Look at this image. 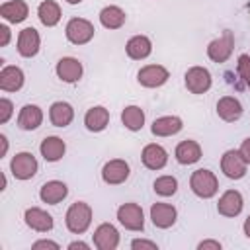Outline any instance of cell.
I'll return each mask as SVG.
<instances>
[{"label":"cell","mask_w":250,"mask_h":250,"mask_svg":"<svg viewBox=\"0 0 250 250\" xmlns=\"http://www.w3.org/2000/svg\"><path fill=\"white\" fill-rule=\"evenodd\" d=\"M64 223H66V229L74 234H82L90 223H92V209L88 203L84 201H76L68 207L66 211V217H64Z\"/></svg>","instance_id":"obj_1"},{"label":"cell","mask_w":250,"mask_h":250,"mask_svg":"<svg viewBox=\"0 0 250 250\" xmlns=\"http://www.w3.org/2000/svg\"><path fill=\"white\" fill-rule=\"evenodd\" d=\"M189 186H191V191L197 197H203V199L213 197L217 193V189H219V182H217L215 174L211 170H205V168H199V170H195L191 174Z\"/></svg>","instance_id":"obj_2"},{"label":"cell","mask_w":250,"mask_h":250,"mask_svg":"<svg viewBox=\"0 0 250 250\" xmlns=\"http://www.w3.org/2000/svg\"><path fill=\"white\" fill-rule=\"evenodd\" d=\"M94 25L88 21V20H82V18H72L68 23H66V39L74 45H84L88 43L92 37H94Z\"/></svg>","instance_id":"obj_3"},{"label":"cell","mask_w":250,"mask_h":250,"mask_svg":"<svg viewBox=\"0 0 250 250\" xmlns=\"http://www.w3.org/2000/svg\"><path fill=\"white\" fill-rule=\"evenodd\" d=\"M246 160L240 154V150H227L221 158V170L230 180H240L246 174Z\"/></svg>","instance_id":"obj_4"},{"label":"cell","mask_w":250,"mask_h":250,"mask_svg":"<svg viewBox=\"0 0 250 250\" xmlns=\"http://www.w3.org/2000/svg\"><path fill=\"white\" fill-rule=\"evenodd\" d=\"M10 170H12L14 178L29 180L37 172V160H35V156L31 152H18L10 162Z\"/></svg>","instance_id":"obj_5"},{"label":"cell","mask_w":250,"mask_h":250,"mask_svg":"<svg viewBox=\"0 0 250 250\" xmlns=\"http://www.w3.org/2000/svg\"><path fill=\"white\" fill-rule=\"evenodd\" d=\"M117 219L129 230H143V227H145L143 209L137 203H123L117 209Z\"/></svg>","instance_id":"obj_6"},{"label":"cell","mask_w":250,"mask_h":250,"mask_svg":"<svg viewBox=\"0 0 250 250\" xmlns=\"http://www.w3.org/2000/svg\"><path fill=\"white\" fill-rule=\"evenodd\" d=\"M232 47H234L232 31H225L223 37H219V39H215L207 45V55L215 62H225L232 55Z\"/></svg>","instance_id":"obj_7"},{"label":"cell","mask_w":250,"mask_h":250,"mask_svg":"<svg viewBox=\"0 0 250 250\" xmlns=\"http://www.w3.org/2000/svg\"><path fill=\"white\" fill-rule=\"evenodd\" d=\"M186 88L191 94H203L211 88V74L203 66H191L186 72Z\"/></svg>","instance_id":"obj_8"},{"label":"cell","mask_w":250,"mask_h":250,"mask_svg":"<svg viewBox=\"0 0 250 250\" xmlns=\"http://www.w3.org/2000/svg\"><path fill=\"white\" fill-rule=\"evenodd\" d=\"M102 178L105 184L109 186H117V184H123L127 178H129V164L121 158H115V160H109L105 162V166L102 168Z\"/></svg>","instance_id":"obj_9"},{"label":"cell","mask_w":250,"mask_h":250,"mask_svg":"<svg viewBox=\"0 0 250 250\" xmlns=\"http://www.w3.org/2000/svg\"><path fill=\"white\" fill-rule=\"evenodd\" d=\"M168 70L160 64H148V66H143L137 74L139 78V84H143L145 88H158L162 86L166 80H168Z\"/></svg>","instance_id":"obj_10"},{"label":"cell","mask_w":250,"mask_h":250,"mask_svg":"<svg viewBox=\"0 0 250 250\" xmlns=\"http://www.w3.org/2000/svg\"><path fill=\"white\" fill-rule=\"evenodd\" d=\"M94 244L100 250H115L117 244H119V232H117V229L113 225H109V223L100 225L96 229V232H94Z\"/></svg>","instance_id":"obj_11"},{"label":"cell","mask_w":250,"mask_h":250,"mask_svg":"<svg viewBox=\"0 0 250 250\" xmlns=\"http://www.w3.org/2000/svg\"><path fill=\"white\" fill-rule=\"evenodd\" d=\"M39 51V33L33 27H25L18 35V53L25 59L37 55Z\"/></svg>","instance_id":"obj_12"},{"label":"cell","mask_w":250,"mask_h":250,"mask_svg":"<svg viewBox=\"0 0 250 250\" xmlns=\"http://www.w3.org/2000/svg\"><path fill=\"white\" fill-rule=\"evenodd\" d=\"M141 158H143V164H145L148 170H160V168H164L166 162H168L166 150H164L160 145H156V143L146 145V146L143 148Z\"/></svg>","instance_id":"obj_13"},{"label":"cell","mask_w":250,"mask_h":250,"mask_svg":"<svg viewBox=\"0 0 250 250\" xmlns=\"http://www.w3.org/2000/svg\"><path fill=\"white\" fill-rule=\"evenodd\" d=\"M217 211L225 217H236L242 211V195L236 189H229L221 195L217 203Z\"/></svg>","instance_id":"obj_14"},{"label":"cell","mask_w":250,"mask_h":250,"mask_svg":"<svg viewBox=\"0 0 250 250\" xmlns=\"http://www.w3.org/2000/svg\"><path fill=\"white\" fill-rule=\"evenodd\" d=\"M25 225L37 232H47L53 229V217L39 207H29L25 211Z\"/></svg>","instance_id":"obj_15"},{"label":"cell","mask_w":250,"mask_h":250,"mask_svg":"<svg viewBox=\"0 0 250 250\" xmlns=\"http://www.w3.org/2000/svg\"><path fill=\"white\" fill-rule=\"evenodd\" d=\"M68 193V188L66 184L59 182V180H51L47 184L41 186V191H39V197L43 203H49V205H57L59 201H62Z\"/></svg>","instance_id":"obj_16"},{"label":"cell","mask_w":250,"mask_h":250,"mask_svg":"<svg viewBox=\"0 0 250 250\" xmlns=\"http://www.w3.org/2000/svg\"><path fill=\"white\" fill-rule=\"evenodd\" d=\"M57 76L62 82H76L82 76V62L72 57H64L57 62Z\"/></svg>","instance_id":"obj_17"},{"label":"cell","mask_w":250,"mask_h":250,"mask_svg":"<svg viewBox=\"0 0 250 250\" xmlns=\"http://www.w3.org/2000/svg\"><path fill=\"white\" fill-rule=\"evenodd\" d=\"M150 219H152L154 227L168 229L176 223V209L168 203H154L150 207Z\"/></svg>","instance_id":"obj_18"},{"label":"cell","mask_w":250,"mask_h":250,"mask_svg":"<svg viewBox=\"0 0 250 250\" xmlns=\"http://www.w3.org/2000/svg\"><path fill=\"white\" fill-rule=\"evenodd\" d=\"M41 121H43V111L37 105H33V104L23 105L21 111H20V115H18V127L23 129V131L37 129L41 125Z\"/></svg>","instance_id":"obj_19"},{"label":"cell","mask_w":250,"mask_h":250,"mask_svg":"<svg viewBox=\"0 0 250 250\" xmlns=\"http://www.w3.org/2000/svg\"><path fill=\"white\" fill-rule=\"evenodd\" d=\"M109 123V111L104 107V105H96V107H90L84 115V125L88 131H104Z\"/></svg>","instance_id":"obj_20"},{"label":"cell","mask_w":250,"mask_h":250,"mask_svg":"<svg viewBox=\"0 0 250 250\" xmlns=\"http://www.w3.org/2000/svg\"><path fill=\"white\" fill-rule=\"evenodd\" d=\"M152 135L156 137H170V135H176L182 131V119L176 117V115H166V117H158L152 121V127H150Z\"/></svg>","instance_id":"obj_21"},{"label":"cell","mask_w":250,"mask_h":250,"mask_svg":"<svg viewBox=\"0 0 250 250\" xmlns=\"http://www.w3.org/2000/svg\"><path fill=\"white\" fill-rule=\"evenodd\" d=\"M217 113L223 121H236L242 115V104L232 96H225L217 102Z\"/></svg>","instance_id":"obj_22"},{"label":"cell","mask_w":250,"mask_h":250,"mask_svg":"<svg viewBox=\"0 0 250 250\" xmlns=\"http://www.w3.org/2000/svg\"><path fill=\"white\" fill-rule=\"evenodd\" d=\"M39 150H41V154H43V158L47 162H57V160H61L64 156L66 146H64V141L59 139V137H45L41 141Z\"/></svg>","instance_id":"obj_23"},{"label":"cell","mask_w":250,"mask_h":250,"mask_svg":"<svg viewBox=\"0 0 250 250\" xmlns=\"http://www.w3.org/2000/svg\"><path fill=\"white\" fill-rule=\"evenodd\" d=\"M125 51H127V55H129L131 59L141 61V59H146V57L150 55L152 43H150V39H148L146 35H135V37H131V39L127 41Z\"/></svg>","instance_id":"obj_24"},{"label":"cell","mask_w":250,"mask_h":250,"mask_svg":"<svg viewBox=\"0 0 250 250\" xmlns=\"http://www.w3.org/2000/svg\"><path fill=\"white\" fill-rule=\"evenodd\" d=\"M23 86V72L18 66H4L0 70V88L4 92H16Z\"/></svg>","instance_id":"obj_25"},{"label":"cell","mask_w":250,"mask_h":250,"mask_svg":"<svg viewBox=\"0 0 250 250\" xmlns=\"http://www.w3.org/2000/svg\"><path fill=\"white\" fill-rule=\"evenodd\" d=\"M0 16L10 23H20L27 18V4L23 0H12L0 6Z\"/></svg>","instance_id":"obj_26"},{"label":"cell","mask_w":250,"mask_h":250,"mask_svg":"<svg viewBox=\"0 0 250 250\" xmlns=\"http://www.w3.org/2000/svg\"><path fill=\"white\" fill-rule=\"evenodd\" d=\"M72 117H74V109L66 102H55L51 105V109H49V119H51V123L55 127H66V125H70Z\"/></svg>","instance_id":"obj_27"},{"label":"cell","mask_w":250,"mask_h":250,"mask_svg":"<svg viewBox=\"0 0 250 250\" xmlns=\"http://www.w3.org/2000/svg\"><path fill=\"white\" fill-rule=\"evenodd\" d=\"M201 158V146L195 141H182L176 146V160L180 164H195Z\"/></svg>","instance_id":"obj_28"},{"label":"cell","mask_w":250,"mask_h":250,"mask_svg":"<svg viewBox=\"0 0 250 250\" xmlns=\"http://www.w3.org/2000/svg\"><path fill=\"white\" fill-rule=\"evenodd\" d=\"M37 16H39V20H41L43 25L53 27V25H57L59 20H61V8H59V4L53 2V0H43V2L39 4V8H37Z\"/></svg>","instance_id":"obj_29"},{"label":"cell","mask_w":250,"mask_h":250,"mask_svg":"<svg viewBox=\"0 0 250 250\" xmlns=\"http://www.w3.org/2000/svg\"><path fill=\"white\" fill-rule=\"evenodd\" d=\"M100 21L107 29H119L125 23V12L119 6H105L100 12Z\"/></svg>","instance_id":"obj_30"},{"label":"cell","mask_w":250,"mask_h":250,"mask_svg":"<svg viewBox=\"0 0 250 250\" xmlns=\"http://www.w3.org/2000/svg\"><path fill=\"white\" fill-rule=\"evenodd\" d=\"M121 121L129 131H139L145 123V111L139 105H127L121 113Z\"/></svg>","instance_id":"obj_31"},{"label":"cell","mask_w":250,"mask_h":250,"mask_svg":"<svg viewBox=\"0 0 250 250\" xmlns=\"http://www.w3.org/2000/svg\"><path fill=\"white\" fill-rule=\"evenodd\" d=\"M178 189V180L174 176H160L156 178L154 182V191L162 197H168V195H174Z\"/></svg>","instance_id":"obj_32"},{"label":"cell","mask_w":250,"mask_h":250,"mask_svg":"<svg viewBox=\"0 0 250 250\" xmlns=\"http://www.w3.org/2000/svg\"><path fill=\"white\" fill-rule=\"evenodd\" d=\"M236 70L246 86H250V55H240L236 62Z\"/></svg>","instance_id":"obj_33"},{"label":"cell","mask_w":250,"mask_h":250,"mask_svg":"<svg viewBox=\"0 0 250 250\" xmlns=\"http://www.w3.org/2000/svg\"><path fill=\"white\" fill-rule=\"evenodd\" d=\"M12 109H14L12 102H10V100H6V98H2V100H0V123H6V121L10 119Z\"/></svg>","instance_id":"obj_34"},{"label":"cell","mask_w":250,"mask_h":250,"mask_svg":"<svg viewBox=\"0 0 250 250\" xmlns=\"http://www.w3.org/2000/svg\"><path fill=\"white\" fill-rule=\"evenodd\" d=\"M131 246H133L135 250H139V248H148V250H156V248H158V246H156L154 242H150V240H141V238L133 240V242H131Z\"/></svg>","instance_id":"obj_35"},{"label":"cell","mask_w":250,"mask_h":250,"mask_svg":"<svg viewBox=\"0 0 250 250\" xmlns=\"http://www.w3.org/2000/svg\"><path fill=\"white\" fill-rule=\"evenodd\" d=\"M39 248H53V250H59V244L53 242V240H37L33 244V250H39Z\"/></svg>","instance_id":"obj_36"},{"label":"cell","mask_w":250,"mask_h":250,"mask_svg":"<svg viewBox=\"0 0 250 250\" xmlns=\"http://www.w3.org/2000/svg\"><path fill=\"white\" fill-rule=\"evenodd\" d=\"M199 250H207V248H213V250H221V242H217V240H203V242H199V246H197Z\"/></svg>","instance_id":"obj_37"},{"label":"cell","mask_w":250,"mask_h":250,"mask_svg":"<svg viewBox=\"0 0 250 250\" xmlns=\"http://www.w3.org/2000/svg\"><path fill=\"white\" fill-rule=\"evenodd\" d=\"M240 154L244 156V160L250 164V137L242 141V146H240Z\"/></svg>","instance_id":"obj_38"},{"label":"cell","mask_w":250,"mask_h":250,"mask_svg":"<svg viewBox=\"0 0 250 250\" xmlns=\"http://www.w3.org/2000/svg\"><path fill=\"white\" fill-rule=\"evenodd\" d=\"M0 47H6L8 45V41H10V29H8V25H0Z\"/></svg>","instance_id":"obj_39"},{"label":"cell","mask_w":250,"mask_h":250,"mask_svg":"<svg viewBox=\"0 0 250 250\" xmlns=\"http://www.w3.org/2000/svg\"><path fill=\"white\" fill-rule=\"evenodd\" d=\"M68 248H70V250H76V248L88 250V244H86V242H80V240H76V242H70V244H68Z\"/></svg>","instance_id":"obj_40"},{"label":"cell","mask_w":250,"mask_h":250,"mask_svg":"<svg viewBox=\"0 0 250 250\" xmlns=\"http://www.w3.org/2000/svg\"><path fill=\"white\" fill-rule=\"evenodd\" d=\"M0 143H2V150H0V156H4V154H6V150H8V141H6V137H4V135H0Z\"/></svg>","instance_id":"obj_41"},{"label":"cell","mask_w":250,"mask_h":250,"mask_svg":"<svg viewBox=\"0 0 250 250\" xmlns=\"http://www.w3.org/2000/svg\"><path fill=\"white\" fill-rule=\"evenodd\" d=\"M244 234L250 238V215H248V219L244 221Z\"/></svg>","instance_id":"obj_42"},{"label":"cell","mask_w":250,"mask_h":250,"mask_svg":"<svg viewBox=\"0 0 250 250\" xmlns=\"http://www.w3.org/2000/svg\"><path fill=\"white\" fill-rule=\"evenodd\" d=\"M66 2H68V4H80L82 0H66Z\"/></svg>","instance_id":"obj_43"}]
</instances>
